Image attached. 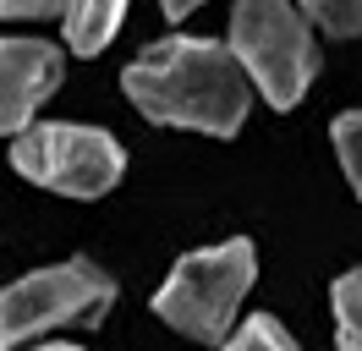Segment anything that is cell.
I'll list each match as a JSON object with an SVG mask.
<instances>
[{
	"instance_id": "obj_10",
	"label": "cell",
	"mask_w": 362,
	"mask_h": 351,
	"mask_svg": "<svg viewBox=\"0 0 362 351\" xmlns=\"http://www.w3.org/2000/svg\"><path fill=\"white\" fill-rule=\"evenodd\" d=\"M302 11H308L324 33H335V39L362 33V0H302Z\"/></svg>"
},
{
	"instance_id": "obj_13",
	"label": "cell",
	"mask_w": 362,
	"mask_h": 351,
	"mask_svg": "<svg viewBox=\"0 0 362 351\" xmlns=\"http://www.w3.org/2000/svg\"><path fill=\"white\" fill-rule=\"evenodd\" d=\"M198 6H204V0H159V11H165L170 22H181L187 11H198Z\"/></svg>"
},
{
	"instance_id": "obj_4",
	"label": "cell",
	"mask_w": 362,
	"mask_h": 351,
	"mask_svg": "<svg viewBox=\"0 0 362 351\" xmlns=\"http://www.w3.org/2000/svg\"><path fill=\"white\" fill-rule=\"evenodd\" d=\"M110 302H115V280L88 258L23 275L17 285L0 291V351H28L49 329L66 324H99Z\"/></svg>"
},
{
	"instance_id": "obj_3",
	"label": "cell",
	"mask_w": 362,
	"mask_h": 351,
	"mask_svg": "<svg viewBox=\"0 0 362 351\" xmlns=\"http://www.w3.org/2000/svg\"><path fill=\"white\" fill-rule=\"evenodd\" d=\"M230 55L242 61L247 83L274 110H291L318 71L313 33L291 0H236L230 11Z\"/></svg>"
},
{
	"instance_id": "obj_2",
	"label": "cell",
	"mask_w": 362,
	"mask_h": 351,
	"mask_svg": "<svg viewBox=\"0 0 362 351\" xmlns=\"http://www.w3.org/2000/svg\"><path fill=\"white\" fill-rule=\"evenodd\" d=\"M258 280V253L252 241H220V247H204V253H187V258L170 269V280L159 285L154 313L170 329H181L187 340H204V346H220L230 335V318L242 297Z\"/></svg>"
},
{
	"instance_id": "obj_6",
	"label": "cell",
	"mask_w": 362,
	"mask_h": 351,
	"mask_svg": "<svg viewBox=\"0 0 362 351\" xmlns=\"http://www.w3.org/2000/svg\"><path fill=\"white\" fill-rule=\"evenodd\" d=\"M61 83V50L45 39H0V137L23 132Z\"/></svg>"
},
{
	"instance_id": "obj_9",
	"label": "cell",
	"mask_w": 362,
	"mask_h": 351,
	"mask_svg": "<svg viewBox=\"0 0 362 351\" xmlns=\"http://www.w3.org/2000/svg\"><path fill=\"white\" fill-rule=\"evenodd\" d=\"M220 346H226V351H296V340L286 335V324H280V318L258 313V318H247L236 335H226Z\"/></svg>"
},
{
	"instance_id": "obj_5",
	"label": "cell",
	"mask_w": 362,
	"mask_h": 351,
	"mask_svg": "<svg viewBox=\"0 0 362 351\" xmlns=\"http://www.w3.org/2000/svg\"><path fill=\"white\" fill-rule=\"evenodd\" d=\"M11 165L61 197H105L127 171V154L110 132L77 121H39L11 132Z\"/></svg>"
},
{
	"instance_id": "obj_7",
	"label": "cell",
	"mask_w": 362,
	"mask_h": 351,
	"mask_svg": "<svg viewBox=\"0 0 362 351\" xmlns=\"http://www.w3.org/2000/svg\"><path fill=\"white\" fill-rule=\"evenodd\" d=\"M61 17H66V44L71 50H77V55H99V50L115 39L121 17H127V0H66Z\"/></svg>"
},
{
	"instance_id": "obj_8",
	"label": "cell",
	"mask_w": 362,
	"mask_h": 351,
	"mask_svg": "<svg viewBox=\"0 0 362 351\" xmlns=\"http://www.w3.org/2000/svg\"><path fill=\"white\" fill-rule=\"evenodd\" d=\"M335 335L340 351H362V269L335 280Z\"/></svg>"
},
{
	"instance_id": "obj_1",
	"label": "cell",
	"mask_w": 362,
	"mask_h": 351,
	"mask_svg": "<svg viewBox=\"0 0 362 351\" xmlns=\"http://www.w3.org/2000/svg\"><path fill=\"white\" fill-rule=\"evenodd\" d=\"M127 99L159 127H192L230 137L252 110V83L230 44L214 39H159L127 66Z\"/></svg>"
},
{
	"instance_id": "obj_12",
	"label": "cell",
	"mask_w": 362,
	"mask_h": 351,
	"mask_svg": "<svg viewBox=\"0 0 362 351\" xmlns=\"http://www.w3.org/2000/svg\"><path fill=\"white\" fill-rule=\"evenodd\" d=\"M66 0H0V17H55Z\"/></svg>"
},
{
	"instance_id": "obj_11",
	"label": "cell",
	"mask_w": 362,
	"mask_h": 351,
	"mask_svg": "<svg viewBox=\"0 0 362 351\" xmlns=\"http://www.w3.org/2000/svg\"><path fill=\"white\" fill-rule=\"evenodd\" d=\"M329 132H335V154H340V165H346V181L362 197V110H346Z\"/></svg>"
},
{
	"instance_id": "obj_14",
	"label": "cell",
	"mask_w": 362,
	"mask_h": 351,
	"mask_svg": "<svg viewBox=\"0 0 362 351\" xmlns=\"http://www.w3.org/2000/svg\"><path fill=\"white\" fill-rule=\"evenodd\" d=\"M28 351H83V346H55V340H49V346H28Z\"/></svg>"
}]
</instances>
